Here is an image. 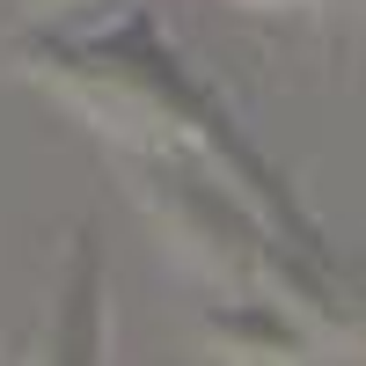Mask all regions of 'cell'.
Here are the masks:
<instances>
[{
    "instance_id": "cell-1",
    "label": "cell",
    "mask_w": 366,
    "mask_h": 366,
    "mask_svg": "<svg viewBox=\"0 0 366 366\" xmlns=\"http://www.w3.org/2000/svg\"><path fill=\"white\" fill-rule=\"evenodd\" d=\"M22 66L44 74L59 96L81 103L96 125H117V117H125L132 132H154L169 154H198V162L234 169L242 198H249L293 249H308V257L330 264L315 220L293 205V191L271 176V162L234 132V117L220 110V96H212V88L162 44L154 15H125L117 29H103V37H29L22 44Z\"/></svg>"
},
{
    "instance_id": "cell-3",
    "label": "cell",
    "mask_w": 366,
    "mask_h": 366,
    "mask_svg": "<svg viewBox=\"0 0 366 366\" xmlns=\"http://www.w3.org/2000/svg\"><path fill=\"white\" fill-rule=\"evenodd\" d=\"M59 315H51V352L66 359H103V249L96 242H74V264L59 279Z\"/></svg>"
},
{
    "instance_id": "cell-2",
    "label": "cell",
    "mask_w": 366,
    "mask_h": 366,
    "mask_svg": "<svg viewBox=\"0 0 366 366\" xmlns=\"http://www.w3.org/2000/svg\"><path fill=\"white\" fill-rule=\"evenodd\" d=\"M205 337L234 359H300L308 322H293V300H279V293H234V308H212Z\"/></svg>"
}]
</instances>
